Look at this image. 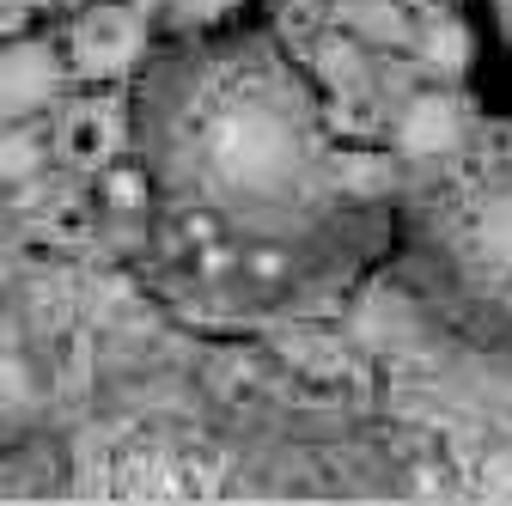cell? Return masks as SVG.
<instances>
[{
    "label": "cell",
    "instance_id": "cell-10",
    "mask_svg": "<svg viewBox=\"0 0 512 506\" xmlns=\"http://www.w3.org/2000/svg\"><path fill=\"white\" fill-rule=\"evenodd\" d=\"M494 19H500V37L512 43V0H494Z\"/></svg>",
    "mask_w": 512,
    "mask_h": 506
},
{
    "label": "cell",
    "instance_id": "cell-3",
    "mask_svg": "<svg viewBox=\"0 0 512 506\" xmlns=\"http://www.w3.org/2000/svg\"><path fill=\"white\" fill-rule=\"evenodd\" d=\"M153 55V37H147V19L128 7V0H98V7H86L68 31V61L74 74L86 80H135L147 68Z\"/></svg>",
    "mask_w": 512,
    "mask_h": 506
},
{
    "label": "cell",
    "instance_id": "cell-6",
    "mask_svg": "<svg viewBox=\"0 0 512 506\" xmlns=\"http://www.w3.org/2000/svg\"><path fill=\"white\" fill-rule=\"evenodd\" d=\"M61 153L80 165H116L122 153H135V110L116 98H80L61 116Z\"/></svg>",
    "mask_w": 512,
    "mask_h": 506
},
{
    "label": "cell",
    "instance_id": "cell-7",
    "mask_svg": "<svg viewBox=\"0 0 512 506\" xmlns=\"http://www.w3.org/2000/svg\"><path fill=\"white\" fill-rule=\"evenodd\" d=\"M421 61L427 68H445V74H464V61H470V31H464V19L458 13H439L427 31H421Z\"/></svg>",
    "mask_w": 512,
    "mask_h": 506
},
{
    "label": "cell",
    "instance_id": "cell-1",
    "mask_svg": "<svg viewBox=\"0 0 512 506\" xmlns=\"http://www.w3.org/2000/svg\"><path fill=\"white\" fill-rule=\"evenodd\" d=\"M128 110L153 196L226 238L311 250L342 232V214L372 208L348 189V153L269 25L220 19L153 49Z\"/></svg>",
    "mask_w": 512,
    "mask_h": 506
},
{
    "label": "cell",
    "instance_id": "cell-5",
    "mask_svg": "<svg viewBox=\"0 0 512 506\" xmlns=\"http://www.w3.org/2000/svg\"><path fill=\"white\" fill-rule=\"evenodd\" d=\"M68 68L74 61L49 37H13L7 55H0V104H7V122H31L37 110H49L61 98Z\"/></svg>",
    "mask_w": 512,
    "mask_h": 506
},
{
    "label": "cell",
    "instance_id": "cell-4",
    "mask_svg": "<svg viewBox=\"0 0 512 506\" xmlns=\"http://www.w3.org/2000/svg\"><path fill=\"white\" fill-rule=\"evenodd\" d=\"M470 129H476L470 104H464L452 86H427V92H415V98L397 110V153L415 159V165H433V159H445V153H458V147L470 141Z\"/></svg>",
    "mask_w": 512,
    "mask_h": 506
},
{
    "label": "cell",
    "instance_id": "cell-8",
    "mask_svg": "<svg viewBox=\"0 0 512 506\" xmlns=\"http://www.w3.org/2000/svg\"><path fill=\"white\" fill-rule=\"evenodd\" d=\"M37 165H43V141L31 135V122H13L7 129V183L37 177Z\"/></svg>",
    "mask_w": 512,
    "mask_h": 506
},
{
    "label": "cell",
    "instance_id": "cell-2",
    "mask_svg": "<svg viewBox=\"0 0 512 506\" xmlns=\"http://www.w3.org/2000/svg\"><path fill=\"white\" fill-rule=\"evenodd\" d=\"M403 263L452 330L512 354V135L470 129L403 196Z\"/></svg>",
    "mask_w": 512,
    "mask_h": 506
},
{
    "label": "cell",
    "instance_id": "cell-9",
    "mask_svg": "<svg viewBox=\"0 0 512 506\" xmlns=\"http://www.w3.org/2000/svg\"><path fill=\"white\" fill-rule=\"evenodd\" d=\"M232 7H238V0H171V13H177L183 25H220Z\"/></svg>",
    "mask_w": 512,
    "mask_h": 506
}]
</instances>
